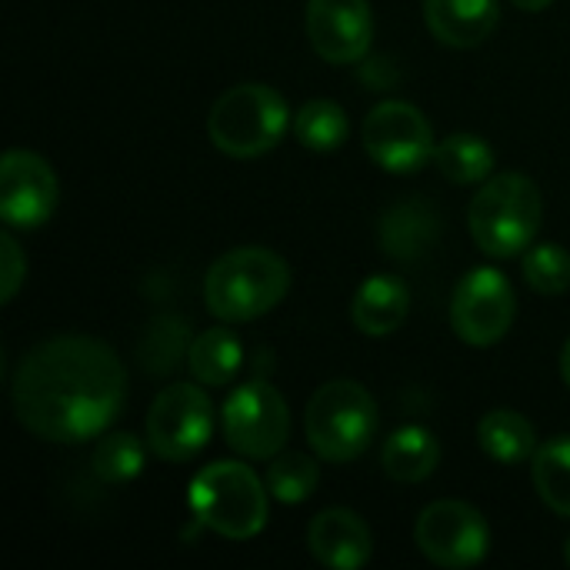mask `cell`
<instances>
[{
	"label": "cell",
	"instance_id": "1",
	"mask_svg": "<svg viewBox=\"0 0 570 570\" xmlns=\"http://www.w3.org/2000/svg\"><path fill=\"white\" fill-rule=\"evenodd\" d=\"M10 401L33 438L80 444L100 438L120 417L127 371L110 344L87 334H60L20 357Z\"/></svg>",
	"mask_w": 570,
	"mask_h": 570
},
{
	"label": "cell",
	"instance_id": "2",
	"mask_svg": "<svg viewBox=\"0 0 570 570\" xmlns=\"http://www.w3.org/2000/svg\"><path fill=\"white\" fill-rule=\"evenodd\" d=\"M291 291V267L271 247H234L204 277V304L220 324H247L271 314Z\"/></svg>",
	"mask_w": 570,
	"mask_h": 570
},
{
	"label": "cell",
	"instance_id": "3",
	"mask_svg": "<svg viewBox=\"0 0 570 570\" xmlns=\"http://www.w3.org/2000/svg\"><path fill=\"white\" fill-rule=\"evenodd\" d=\"M541 214L544 207H541L538 184L521 170H508V174H491L481 184V190L468 207V227L474 244L488 257L508 261L534 244Z\"/></svg>",
	"mask_w": 570,
	"mask_h": 570
},
{
	"label": "cell",
	"instance_id": "4",
	"mask_svg": "<svg viewBox=\"0 0 570 570\" xmlns=\"http://www.w3.org/2000/svg\"><path fill=\"white\" fill-rule=\"evenodd\" d=\"M267 484L240 461H214L194 474L187 504L197 524L227 538L250 541L267 528Z\"/></svg>",
	"mask_w": 570,
	"mask_h": 570
},
{
	"label": "cell",
	"instance_id": "5",
	"mask_svg": "<svg viewBox=\"0 0 570 570\" xmlns=\"http://www.w3.org/2000/svg\"><path fill=\"white\" fill-rule=\"evenodd\" d=\"M291 124L294 117L281 90L267 83H237L214 100L207 114V137L220 154L254 160L274 150Z\"/></svg>",
	"mask_w": 570,
	"mask_h": 570
},
{
	"label": "cell",
	"instance_id": "6",
	"mask_svg": "<svg viewBox=\"0 0 570 570\" xmlns=\"http://www.w3.org/2000/svg\"><path fill=\"white\" fill-rule=\"evenodd\" d=\"M304 434L321 461H357L377 434L374 394L357 381H331L317 387L304 411Z\"/></svg>",
	"mask_w": 570,
	"mask_h": 570
},
{
	"label": "cell",
	"instance_id": "7",
	"mask_svg": "<svg viewBox=\"0 0 570 570\" xmlns=\"http://www.w3.org/2000/svg\"><path fill=\"white\" fill-rule=\"evenodd\" d=\"M214 434V404L204 384H167L147 411V444L167 464L197 458Z\"/></svg>",
	"mask_w": 570,
	"mask_h": 570
},
{
	"label": "cell",
	"instance_id": "8",
	"mask_svg": "<svg viewBox=\"0 0 570 570\" xmlns=\"http://www.w3.org/2000/svg\"><path fill=\"white\" fill-rule=\"evenodd\" d=\"M227 444L250 461H271L291 438V411L284 394L267 381L240 384L220 411Z\"/></svg>",
	"mask_w": 570,
	"mask_h": 570
},
{
	"label": "cell",
	"instance_id": "9",
	"mask_svg": "<svg viewBox=\"0 0 570 570\" xmlns=\"http://www.w3.org/2000/svg\"><path fill=\"white\" fill-rule=\"evenodd\" d=\"M417 551L444 570L478 568L491 551V528L468 501H434L421 511L414 528Z\"/></svg>",
	"mask_w": 570,
	"mask_h": 570
},
{
	"label": "cell",
	"instance_id": "10",
	"mask_svg": "<svg viewBox=\"0 0 570 570\" xmlns=\"http://www.w3.org/2000/svg\"><path fill=\"white\" fill-rule=\"evenodd\" d=\"M434 147L431 120L407 100H381L364 120V150L387 174H417L434 160Z\"/></svg>",
	"mask_w": 570,
	"mask_h": 570
},
{
	"label": "cell",
	"instance_id": "11",
	"mask_svg": "<svg viewBox=\"0 0 570 570\" xmlns=\"http://www.w3.org/2000/svg\"><path fill=\"white\" fill-rule=\"evenodd\" d=\"M518 314L511 281L498 267L468 271L451 297V327L471 347H491L508 337Z\"/></svg>",
	"mask_w": 570,
	"mask_h": 570
},
{
	"label": "cell",
	"instance_id": "12",
	"mask_svg": "<svg viewBox=\"0 0 570 570\" xmlns=\"http://www.w3.org/2000/svg\"><path fill=\"white\" fill-rule=\"evenodd\" d=\"M57 174L33 150H7L0 160V217L10 230H37L57 210Z\"/></svg>",
	"mask_w": 570,
	"mask_h": 570
},
{
	"label": "cell",
	"instance_id": "13",
	"mask_svg": "<svg viewBox=\"0 0 570 570\" xmlns=\"http://www.w3.org/2000/svg\"><path fill=\"white\" fill-rule=\"evenodd\" d=\"M307 37L327 63H361L374 43L367 0H307Z\"/></svg>",
	"mask_w": 570,
	"mask_h": 570
},
{
	"label": "cell",
	"instance_id": "14",
	"mask_svg": "<svg viewBox=\"0 0 570 570\" xmlns=\"http://www.w3.org/2000/svg\"><path fill=\"white\" fill-rule=\"evenodd\" d=\"M307 548L314 561L334 570H361L374 554V534L367 521L351 508H327L307 528Z\"/></svg>",
	"mask_w": 570,
	"mask_h": 570
},
{
	"label": "cell",
	"instance_id": "15",
	"mask_svg": "<svg viewBox=\"0 0 570 570\" xmlns=\"http://www.w3.org/2000/svg\"><path fill=\"white\" fill-rule=\"evenodd\" d=\"M377 234H381V247L391 261L421 264L441 237V214L434 204L411 197V200L394 204L381 217Z\"/></svg>",
	"mask_w": 570,
	"mask_h": 570
},
{
	"label": "cell",
	"instance_id": "16",
	"mask_svg": "<svg viewBox=\"0 0 570 570\" xmlns=\"http://www.w3.org/2000/svg\"><path fill=\"white\" fill-rule=\"evenodd\" d=\"M424 20L441 43L471 50L494 33L501 0H424Z\"/></svg>",
	"mask_w": 570,
	"mask_h": 570
},
{
	"label": "cell",
	"instance_id": "17",
	"mask_svg": "<svg viewBox=\"0 0 570 570\" xmlns=\"http://www.w3.org/2000/svg\"><path fill=\"white\" fill-rule=\"evenodd\" d=\"M411 311V291L394 274H374L367 277L351 304V321L367 337H387L401 331Z\"/></svg>",
	"mask_w": 570,
	"mask_h": 570
},
{
	"label": "cell",
	"instance_id": "18",
	"mask_svg": "<svg viewBox=\"0 0 570 570\" xmlns=\"http://www.w3.org/2000/svg\"><path fill=\"white\" fill-rule=\"evenodd\" d=\"M381 464H384L391 481H397V484H421V481H428L438 471L441 444H438V438L428 428L407 424V428H397L384 441Z\"/></svg>",
	"mask_w": 570,
	"mask_h": 570
},
{
	"label": "cell",
	"instance_id": "19",
	"mask_svg": "<svg viewBox=\"0 0 570 570\" xmlns=\"http://www.w3.org/2000/svg\"><path fill=\"white\" fill-rule=\"evenodd\" d=\"M187 367L204 387H227L244 367V344L227 324L200 331L187 347Z\"/></svg>",
	"mask_w": 570,
	"mask_h": 570
},
{
	"label": "cell",
	"instance_id": "20",
	"mask_svg": "<svg viewBox=\"0 0 570 570\" xmlns=\"http://www.w3.org/2000/svg\"><path fill=\"white\" fill-rule=\"evenodd\" d=\"M478 444H481V451L494 464L514 468V464L534 461L538 431H534V424L524 414H518L511 407H498V411H488L481 417V424H478Z\"/></svg>",
	"mask_w": 570,
	"mask_h": 570
},
{
	"label": "cell",
	"instance_id": "21",
	"mask_svg": "<svg viewBox=\"0 0 570 570\" xmlns=\"http://www.w3.org/2000/svg\"><path fill=\"white\" fill-rule=\"evenodd\" d=\"M494 160L498 157H494L491 144L478 134H451L434 147L438 170L461 187L484 184L494 174Z\"/></svg>",
	"mask_w": 570,
	"mask_h": 570
},
{
	"label": "cell",
	"instance_id": "22",
	"mask_svg": "<svg viewBox=\"0 0 570 570\" xmlns=\"http://www.w3.org/2000/svg\"><path fill=\"white\" fill-rule=\"evenodd\" d=\"M531 478H534L541 501L554 514L570 518V434H558V438L538 444Z\"/></svg>",
	"mask_w": 570,
	"mask_h": 570
},
{
	"label": "cell",
	"instance_id": "23",
	"mask_svg": "<svg viewBox=\"0 0 570 570\" xmlns=\"http://www.w3.org/2000/svg\"><path fill=\"white\" fill-rule=\"evenodd\" d=\"M351 134V120L344 114L341 104L334 100H307L297 114H294V137L301 147L314 150V154H331L337 150Z\"/></svg>",
	"mask_w": 570,
	"mask_h": 570
},
{
	"label": "cell",
	"instance_id": "24",
	"mask_svg": "<svg viewBox=\"0 0 570 570\" xmlns=\"http://www.w3.org/2000/svg\"><path fill=\"white\" fill-rule=\"evenodd\" d=\"M321 484V468L311 454L291 451V454H277L271 458L267 468V491L274 501L281 504H304L307 498H314Z\"/></svg>",
	"mask_w": 570,
	"mask_h": 570
},
{
	"label": "cell",
	"instance_id": "25",
	"mask_svg": "<svg viewBox=\"0 0 570 570\" xmlns=\"http://www.w3.org/2000/svg\"><path fill=\"white\" fill-rule=\"evenodd\" d=\"M144 464H147L144 444L134 434H124V431H114V434L100 438L97 448H94V458H90V468L104 484H127V481L140 478Z\"/></svg>",
	"mask_w": 570,
	"mask_h": 570
},
{
	"label": "cell",
	"instance_id": "26",
	"mask_svg": "<svg viewBox=\"0 0 570 570\" xmlns=\"http://www.w3.org/2000/svg\"><path fill=\"white\" fill-rule=\"evenodd\" d=\"M524 281L541 297H558L570 287V254L561 244H531L521 261Z\"/></svg>",
	"mask_w": 570,
	"mask_h": 570
},
{
	"label": "cell",
	"instance_id": "27",
	"mask_svg": "<svg viewBox=\"0 0 570 570\" xmlns=\"http://www.w3.org/2000/svg\"><path fill=\"white\" fill-rule=\"evenodd\" d=\"M23 277H27V257H23L13 230L7 227L3 237H0V301L3 304H10L17 297Z\"/></svg>",
	"mask_w": 570,
	"mask_h": 570
},
{
	"label": "cell",
	"instance_id": "28",
	"mask_svg": "<svg viewBox=\"0 0 570 570\" xmlns=\"http://www.w3.org/2000/svg\"><path fill=\"white\" fill-rule=\"evenodd\" d=\"M518 10H524V13H541V10H548L554 0H511Z\"/></svg>",
	"mask_w": 570,
	"mask_h": 570
},
{
	"label": "cell",
	"instance_id": "29",
	"mask_svg": "<svg viewBox=\"0 0 570 570\" xmlns=\"http://www.w3.org/2000/svg\"><path fill=\"white\" fill-rule=\"evenodd\" d=\"M558 367H561V377H564V384L570 387V337H568V344L561 347V361H558Z\"/></svg>",
	"mask_w": 570,
	"mask_h": 570
},
{
	"label": "cell",
	"instance_id": "30",
	"mask_svg": "<svg viewBox=\"0 0 570 570\" xmlns=\"http://www.w3.org/2000/svg\"><path fill=\"white\" fill-rule=\"evenodd\" d=\"M564 558L570 561V538H568V544H564Z\"/></svg>",
	"mask_w": 570,
	"mask_h": 570
}]
</instances>
